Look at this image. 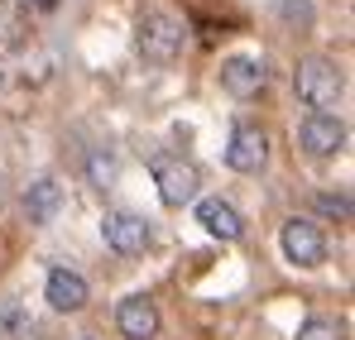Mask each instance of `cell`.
<instances>
[{"label":"cell","instance_id":"cell-3","mask_svg":"<svg viewBox=\"0 0 355 340\" xmlns=\"http://www.w3.org/2000/svg\"><path fill=\"white\" fill-rule=\"evenodd\" d=\"M346 139H351L346 120L331 115V111H312L302 120V129H297V144H302L312 159H336V154L346 149Z\"/></svg>","mask_w":355,"mask_h":340},{"label":"cell","instance_id":"cell-14","mask_svg":"<svg viewBox=\"0 0 355 340\" xmlns=\"http://www.w3.org/2000/svg\"><path fill=\"white\" fill-rule=\"evenodd\" d=\"M317 211H322L327 221H351V197H346V192H322V197H317Z\"/></svg>","mask_w":355,"mask_h":340},{"label":"cell","instance_id":"cell-9","mask_svg":"<svg viewBox=\"0 0 355 340\" xmlns=\"http://www.w3.org/2000/svg\"><path fill=\"white\" fill-rule=\"evenodd\" d=\"M226 163L236 172H259L269 163V134L259 125H236L231 144H226Z\"/></svg>","mask_w":355,"mask_h":340},{"label":"cell","instance_id":"cell-5","mask_svg":"<svg viewBox=\"0 0 355 340\" xmlns=\"http://www.w3.org/2000/svg\"><path fill=\"white\" fill-rule=\"evenodd\" d=\"M279 244H284V259L297 264V269H322L327 264V235L312 226V221H302V216H293L284 226Z\"/></svg>","mask_w":355,"mask_h":340},{"label":"cell","instance_id":"cell-1","mask_svg":"<svg viewBox=\"0 0 355 340\" xmlns=\"http://www.w3.org/2000/svg\"><path fill=\"white\" fill-rule=\"evenodd\" d=\"M293 91H297L302 106L331 111V106L346 96V72H341L331 57H302L293 67Z\"/></svg>","mask_w":355,"mask_h":340},{"label":"cell","instance_id":"cell-10","mask_svg":"<svg viewBox=\"0 0 355 340\" xmlns=\"http://www.w3.org/2000/svg\"><path fill=\"white\" fill-rule=\"evenodd\" d=\"M197 221H202V230L211 240H221V244H236L240 235H245V216H240L236 202H226V197H202L197 202Z\"/></svg>","mask_w":355,"mask_h":340},{"label":"cell","instance_id":"cell-2","mask_svg":"<svg viewBox=\"0 0 355 340\" xmlns=\"http://www.w3.org/2000/svg\"><path fill=\"white\" fill-rule=\"evenodd\" d=\"M135 44L149 62H173L182 53V19L168 15L164 5H144L135 19Z\"/></svg>","mask_w":355,"mask_h":340},{"label":"cell","instance_id":"cell-6","mask_svg":"<svg viewBox=\"0 0 355 340\" xmlns=\"http://www.w3.org/2000/svg\"><path fill=\"white\" fill-rule=\"evenodd\" d=\"M154 182H159V202L164 206H187L202 192V172L182 159H159L154 163Z\"/></svg>","mask_w":355,"mask_h":340},{"label":"cell","instance_id":"cell-16","mask_svg":"<svg viewBox=\"0 0 355 340\" xmlns=\"http://www.w3.org/2000/svg\"><path fill=\"white\" fill-rule=\"evenodd\" d=\"M274 10L284 19H293V24H312V5L307 0H274Z\"/></svg>","mask_w":355,"mask_h":340},{"label":"cell","instance_id":"cell-17","mask_svg":"<svg viewBox=\"0 0 355 340\" xmlns=\"http://www.w3.org/2000/svg\"><path fill=\"white\" fill-rule=\"evenodd\" d=\"M53 5H58V0H34V10H53Z\"/></svg>","mask_w":355,"mask_h":340},{"label":"cell","instance_id":"cell-18","mask_svg":"<svg viewBox=\"0 0 355 340\" xmlns=\"http://www.w3.org/2000/svg\"><path fill=\"white\" fill-rule=\"evenodd\" d=\"M0 206H5V177H0Z\"/></svg>","mask_w":355,"mask_h":340},{"label":"cell","instance_id":"cell-12","mask_svg":"<svg viewBox=\"0 0 355 340\" xmlns=\"http://www.w3.org/2000/svg\"><path fill=\"white\" fill-rule=\"evenodd\" d=\"M58 211H62L58 177H39V182H29V192H24V216H29L34 226H49V221H58Z\"/></svg>","mask_w":355,"mask_h":340},{"label":"cell","instance_id":"cell-8","mask_svg":"<svg viewBox=\"0 0 355 340\" xmlns=\"http://www.w3.org/2000/svg\"><path fill=\"white\" fill-rule=\"evenodd\" d=\"M116 326H120V336H125V340H154V336H159V326H164V316H159L154 297L130 292V297L116 307Z\"/></svg>","mask_w":355,"mask_h":340},{"label":"cell","instance_id":"cell-13","mask_svg":"<svg viewBox=\"0 0 355 340\" xmlns=\"http://www.w3.org/2000/svg\"><path fill=\"white\" fill-rule=\"evenodd\" d=\"M297 340H346V331L336 321H327V316H307L297 326Z\"/></svg>","mask_w":355,"mask_h":340},{"label":"cell","instance_id":"cell-11","mask_svg":"<svg viewBox=\"0 0 355 340\" xmlns=\"http://www.w3.org/2000/svg\"><path fill=\"white\" fill-rule=\"evenodd\" d=\"M44 297H49L53 312H82L87 297H92V287H87V278H82L77 269H49V278H44Z\"/></svg>","mask_w":355,"mask_h":340},{"label":"cell","instance_id":"cell-7","mask_svg":"<svg viewBox=\"0 0 355 340\" xmlns=\"http://www.w3.org/2000/svg\"><path fill=\"white\" fill-rule=\"evenodd\" d=\"M221 87L240 96V101H250V96H259L264 87H269V62L264 57H250V53H236L221 62Z\"/></svg>","mask_w":355,"mask_h":340},{"label":"cell","instance_id":"cell-4","mask_svg":"<svg viewBox=\"0 0 355 340\" xmlns=\"http://www.w3.org/2000/svg\"><path fill=\"white\" fill-rule=\"evenodd\" d=\"M101 240H106V249H116L125 259H135V254H144L149 244H154V226L144 221V216H135V211H106V221H101Z\"/></svg>","mask_w":355,"mask_h":340},{"label":"cell","instance_id":"cell-15","mask_svg":"<svg viewBox=\"0 0 355 340\" xmlns=\"http://www.w3.org/2000/svg\"><path fill=\"white\" fill-rule=\"evenodd\" d=\"M87 177H92L96 187H111V182H116V159H111V154H92V159H87Z\"/></svg>","mask_w":355,"mask_h":340}]
</instances>
